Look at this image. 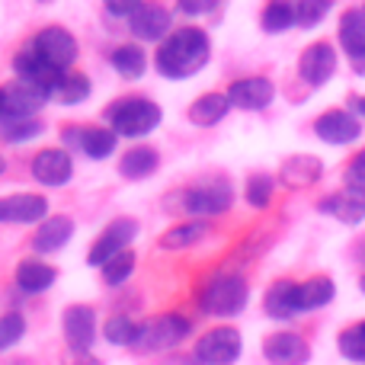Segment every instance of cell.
<instances>
[{
	"label": "cell",
	"instance_id": "cell-1",
	"mask_svg": "<svg viewBox=\"0 0 365 365\" xmlns=\"http://www.w3.org/2000/svg\"><path fill=\"white\" fill-rule=\"evenodd\" d=\"M212 58L208 32L199 26H180L170 29L154 48V71L167 81H186L195 77Z\"/></svg>",
	"mask_w": 365,
	"mask_h": 365
},
{
	"label": "cell",
	"instance_id": "cell-2",
	"mask_svg": "<svg viewBox=\"0 0 365 365\" xmlns=\"http://www.w3.org/2000/svg\"><path fill=\"white\" fill-rule=\"evenodd\" d=\"M103 119L119 138H145L164 122V109L148 96H119L106 106Z\"/></svg>",
	"mask_w": 365,
	"mask_h": 365
},
{
	"label": "cell",
	"instance_id": "cell-3",
	"mask_svg": "<svg viewBox=\"0 0 365 365\" xmlns=\"http://www.w3.org/2000/svg\"><path fill=\"white\" fill-rule=\"evenodd\" d=\"M189 334H192V321L186 314H173L170 311V314L138 321V330H135L128 349L135 356H158V353H167V349H177Z\"/></svg>",
	"mask_w": 365,
	"mask_h": 365
},
{
	"label": "cell",
	"instance_id": "cell-4",
	"mask_svg": "<svg viewBox=\"0 0 365 365\" xmlns=\"http://www.w3.org/2000/svg\"><path fill=\"white\" fill-rule=\"evenodd\" d=\"M247 298H250V285L244 276L237 272H221L212 276L199 292V311L208 317H237L247 308Z\"/></svg>",
	"mask_w": 365,
	"mask_h": 365
},
{
	"label": "cell",
	"instance_id": "cell-5",
	"mask_svg": "<svg viewBox=\"0 0 365 365\" xmlns=\"http://www.w3.org/2000/svg\"><path fill=\"white\" fill-rule=\"evenodd\" d=\"M234 205V186L225 177H205L195 180L180 192V208L189 218H215L225 215Z\"/></svg>",
	"mask_w": 365,
	"mask_h": 365
},
{
	"label": "cell",
	"instance_id": "cell-6",
	"mask_svg": "<svg viewBox=\"0 0 365 365\" xmlns=\"http://www.w3.org/2000/svg\"><path fill=\"white\" fill-rule=\"evenodd\" d=\"M61 145L68 151H81L90 160H106L119 148V135L109 125H64L61 128Z\"/></svg>",
	"mask_w": 365,
	"mask_h": 365
},
{
	"label": "cell",
	"instance_id": "cell-7",
	"mask_svg": "<svg viewBox=\"0 0 365 365\" xmlns=\"http://www.w3.org/2000/svg\"><path fill=\"white\" fill-rule=\"evenodd\" d=\"M32 48L48 64H55L58 71L74 68L77 58H81V45H77L74 32H68L64 26H45V29H38L36 38H32Z\"/></svg>",
	"mask_w": 365,
	"mask_h": 365
},
{
	"label": "cell",
	"instance_id": "cell-8",
	"mask_svg": "<svg viewBox=\"0 0 365 365\" xmlns=\"http://www.w3.org/2000/svg\"><path fill=\"white\" fill-rule=\"evenodd\" d=\"M240 349H244V340H240V330L234 327H212L208 334L199 336L192 349V359L195 362H205V365H227V362H237L240 359Z\"/></svg>",
	"mask_w": 365,
	"mask_h": 365
},
{
	"label": "cell",
	"instance_id": "cell-9",
	"mask_svg": "<svg viewBox=\"0 0 365 365\" xmlns=\"http://www.w3.org/2000/svg\"><path fill=\"white\" fill-rule=\"evenodd\" d=\"M61 330H64V343L74 356H83L93 349L96 343V311L90 304H68L61 314Z\"/></svg>",
	"mask_w": 365,
	"mask_h": 365
},
{
	"label": "cell",
	"instance_id": "cell-10",
	"mask_svg": "<svg viewBox=\"0 0 365 365\" xmlns=\"http://www.w3.org/2000/svg\"><path fill=\"white\" fill-rule=\"evenodd\" d=\"M138 237V221L135 218H113L100 231V237L90 244L87 250V266L100 269V263H106L113 253H119L122 247H132V240Z\"/></svg>",
	"mask_w": 365,
	"mask_h": 365
},
{
	"label": "cell",
	"instance_id": "cell-11",
	"mask_svg": "<svg viewBox=\"0 0 365 365\" xmlns=\"http://www.w3.org/2000/svg\"><path fill=\"white\" fill-rule=\"evenodd\" d=\"M125 19H128L132 36L141 38V42H160L173 29V16L160 0H141Z\"/></svg>",
	"mask_w": 365,
	"mask_h": 365
},
{
	"label": "cell",
	"instance_id": "cell-12",
	"mask_svg": "<svg viewBox=\"0 0 365 365\" xmlns=\"http://www.w3.org/2000/svg\"><path fill=\"white\" fill-rule=\"evenodd\" d=\"M29 173L38 186L58 189V186H68V182L74 180V160H71L68 148H42V151L32 158Z\"/></svg>",
	"mask_w": 365,
	"mask_h": 365
},
{
	"label": "cell",
	"instance_id": "cell-13",
	"mask_svg": "<svg viewBox=\"0 0 365 365\" xmlns=\"http://www.w3.org/2000/svg\"><path fill=\"white\" fill-rule=\"evenodd\" d=\"M48 100H51V93L45 87H38V83L16 77L13 83H6V87H4V119L36 115Z\"/></svg>",
	"mask_w": 365,
	"mask_h": 365
},
{
	"label": "cell",
	"instance_id": "cell-14",
	"mask_svg": "<svg viewBox=\"0 0 365 365\" xmlns=\"http://www.w3.org/2000/svg\"><path fill=\"white\" fill-rule=\"evenodd\" d=\"M48 215V199L38 192H13L0 199V225H38Z\"/></svg>",
	"mask_w": 365,
	"mask_h": 365
},
{
	"label": "cell",
	"instance_id": "cell-15",
	"mask_svg": "<svg viewBox=\"0 0 365 365\" xmlns=\"http://www.w3.org/2000/svg\"><path fill=\"white\" fill-rule=\"evenodd\" d=\"M276 96V87H272L269 77H240L227 87V100H231L234 109H244V113H259L266 109Z\"/></svg>",
	"mask_w": 365,
	"mask_h": 365
},
{
	"label": "cell",
	"instance_id": "cell-16",
	"mask_svg": "<svg viewBox=\"0 0 365 365\" xmlns=\"http://www.w3.org/2000/svg\"><path fill=\"white\" fill-rule=\"evenodd\" d=\"M336 71V51L330 48L327 42H317V45H308L298 58V74L308 87H324V83L334 77Z\"/></svg>",
	"mask_w": 365,
	"mask_h": 365
},
{
	"label": "cell",
	"instance_id": "cell-17",
	"mask_svg": "<svg viewBox=\"0 0 365 365\" xmlns=\"http://www.w3.org/2000/svg\"><path fill=\"white\" fill-rule=\"evenodd\" d=\"M74 237V221L68 215H45L38 221L36 234H32V250L36 253H58L68 247V240Z\"/></svg>",
	"mask_w": 365,
	"mask_h": 365
},
{
	"label": "cell",
	"instance_id": "cell-18",
	"mask_svg": "<svg viewBox=\"0 0 365 365\" xmlns=\"http://www.w3.org/2000/svg\"><path fill=\"white\" fill-rule=\"evenodd\" d=\"M314 132H317V138L327 141V145H349V141H356L362 135V125L353 113L330 109V113H324L321 119L314 122Z\"/></svg>",
	"mask_w": 365,
	"mask_h": 365
},
{
	"label": "cell",
	"instance_id": "cell-19",
	"mask_svg": "<svg viewBox=\"0 0 365 365\" xmlns=\"http://www.w3.org/2000/svg\"><path fill=\"white\" fill-rule=\"evenodd\" d=\"M13 71H16V77L38 83V87H45L48 93H51V87L58 83V77H61V71H58L55 64L45 61L32 45L29 48H23V51H16V58H13Z\"/></svg>",
	"mask_w": 365,
	"mask_h": 365
},
{
	"label": "cell",
	"instance_id": "cell-20",
	"mask_svg": "<svg viewBox=\"0 0 365 365\" xmlns=\"http://www.w3.org/2000/svg\"><path fill=\"white\" fill-rule=\"evenodd\" d=\"M340 42L353 58L356 74H365V10H346L340 16Z\"/></svg>",
	"mask_w": 365,
	"mask_h": 365
},
{
	"label": "cell",
	"instance_id": "cell-21",
	"mask_svg": "<svg viewBox=\"0 0 365 365\" xmlns=\"http://www.w3.org/2000/svg\"><path fill=\"white\" fill-rule=\"evenodd\" d=\"M58 279V269L48 263H42V259H23V263H16V272H13V282H16L19 292H26V295H38V292H48L51 285H55Z\"/></svg>",
	"mask_w": 365,
	"mask_h": 365
},
{
	"label": "cell",
	"instance_id": "cell-22",
	"mask_svg": "<svg viewBox=\"0 0 365 365\" xmlns=\"http://www.w3.org/2000/svg\"><path fill=\"white\" fill-rule=\"evenodd\" d=\"M160 170V154L151 145H135L119 158V177L122 180H148Z\"/></svg>",
	"mask_w": 365,
	"mask_h": 365
},
{
	"label": "cell",
	"instance_id": "cell-23",
	"mask_svg": "<svg viewBox=\"0 0 365 365\" xmlns=\"http://www.w3.org/2000/svg\"><path fill=\"white\" fill-rule=\"evenodd\" d=\"M321 212L334 215L336 221H343V225H359L365 218V189H343V192H334L330 199L321 202Z\"/></svg>",
	"mask_w": 365,
	"mask_h": 365
},
{
	"label": "cell",
	"instance_id": "cell-24",
	"mask_svg": "<svg viewBox=\"0 0 365 365\" xmlns=\"http://www.w3.org/2000/svg\"><path fill=\"white\" fill-rule=\"evenodd\" d=\"M321 173H324V164L317 158H311V154H295V158L282 160V167H279V180L289 189L314 186V182L321 180Z\"/></svg>",
	"mask_w": 365,
	"mask_h": 365
},
{
	"label": "cell",
	"instance_id": "cell-25",
	"mask_svg": "<svg viewBox=\"0 0 365 365\" xmlns=\"http://www.w3.org/2000/svg\"><path fill=\"white\" fill-rule=\"evenodd\" d=\"M263 356L269 362H308L311 349L298 334L282 330V334H269L263 340Z\"/></svg>",
	"mask_w": 365,
	"mask_h": 365
},
{
	"label": "cell",
	"instance_id": "cell-26",
	"mask_svg": "<svg viewBox=\"0 0 365 365\" xmlns=\"http://www.w3.org/2000/svg\"><path fill=\"white\" fill-rule=\"evenodd\" d=\"M208 234V221L205 218H192V221H177L173 227H167L164 234L158 237V247L167 253L173 250H189V247H195L202 237Z\"/></svg>",
	"mask_w": 365,
	"mask_h": 365
},
{
	"label": "cell",
	"instance_id": "cell-27",
	"mask_svg": "<svg viewBox=\"0 0 365 365\" xmlns=\"http://www.w3.org/2000/svg\"><path fill=\"white\" fill-rule=\"evenodd\" d=\"M90 93H93V83H90V77L83 74V71H61V77H58V83L51 87V100L61 103V106H81V103L90 100Z\"/></svg>",
	"mask_w": 365,
	"mask_h": 365
},
{
	"label": "cell",
	"instance_id": "cell-28",
	"mask_svg": "<svg viewBox=\"0 0 365 365\" xmlns=\"http://www.w3.org/2000/svg\"><path fill=\"white\" fill-rule=\"evenodd\" d=\"M263 308L272 321H292L298 314V304H295V282L289 279H279L266 289V298H263Z\"/></svg>",
	"mask_w": 365,
	"mask_h": 365
},
{
	"label": "cell",
	"instance_id": "cell-29",
	"mask_svg": "<svg viewBox=\"0 0 365 365\" xmlns=\"http://www.w3.org/2000/svg\"><path fill=\"white\" fill-rule=\"evenodd\" d=\"M227 109H231V100H227V93H202L199 100H192V106H189V122L192 125H218L221 119L227 115Z\"/></svg>",
	"mask_w": 365,
	"mask_h": 365
},
{
	"label": "cell",
	"instance_id": "cell-30",
	"mask_svg": "<svg viewBox=\"0 0 365 365\" xmlns=\"http://www.w3.org/2000/svg\"><path fill=\"white\" fill-rule=\"evenodd\" d=\"M109 64H113V71L119 77H125V81H138V77H145V71H148V55H145L141 45L125 42V45H119V48H113Z\"/></svg>",
	"mask_w": 365,
	"mask_h": 365
},
{
	"label": "cell",
	"instance_id": "cell-31",
	"mask_svg": "<svg viewBox=\"0 0 365 365\" xmlns=\"http://www.w3.org/2000/svg\"><path fill=\"white\" fill-rule=\"evenodd\" d=\"M334 282L327 276H317V279H308V282H295V304H298V314L302 311H314V308H324V304L334 302Z\"/></svg>",
	"mask_w": 365,
	"mask_h": 365
},
{
	"label": "cell",
	"instance_id": "cell-32",
	"mask_svg": "<svg viewBox=\"0 0 365 365\" xmlns=\"http://www.w3.org/2000/svg\"><path fill=\"white\" fill-rule=\"evenodd\" d=\"M135 263H138L135 250H132V247H122V250L113 253L106 263H100L103 282H106L109 289H119V285H125L128 279H132V272H135Z\"/></svg>",
	"mask_w": 365,
	"mask_h": 365
},
{
	"label": "cell",
	"instance_id": "cell-33",
	"mask_svg": "<svg viewBox=\"0 0 365 365\" xmlns=\"http://www.w3.org/2000/svg\"><path fill=\"white\" fill-rule=\"evenodd\" d=\"M259 26L266 32H285L298 26V0H269L259 16Z\"/></svg>",
	"mask_w": 365,
	"mask_h": 365
},
{
	"label": "cell",
	"instance_id": "cell-34",
	"mask_svg": "<svg viewBox=\"0 0 365 365\" xmlns=\"http://www.w3.org/2000/svg\"><path fill=\"white\" fill-rule=\"evenodd\" d=\"M45 132V125L36 115H19V119H0V138L6 145H26V141H36Z\"/></svg>",
	"mask_w": 365,
	"mask_h": 365
},
{
	"label": "cell",
	"instance_id": "cell-35",
	"mask_svg": "<svg viewBox=\"0 0 365 365\" xmlns=\"http://www.w3.org/2000/svg\"><path fill=\"white\" fill-rule=\"evenodd\" d=\"M135 330H138V321L122 317V314L109 317V321L103 324V336H106V343H113V346H125V349H128V343H132Z\"/></svg>",
	"mask_w": 365,
	"mask_h": 365
},
{
	"label": "cell",
	"instance_id": "cell-36",
	"mask_svg": "<svg viewBox=\"0 0 365 365\" xmlns=\"http://www.w3.org/2000/svg\"><path fill=\"white\" fill-rule=\"evenodd\" d=\"M244 199L250 202L253 208H266L272 202V180L266 177V173H253V177H247Z\"/></svg>",
	"mask_w": 365,
	"mask_h": 365
},
{
	"label": "cell",
	"instance_id": "cell-37",
	"mask_svg": "<svg viewBox=\"0 0 365 365\" xmlns=\"http://www.w3.org/2000/svg\"><path fill=\"white\" fill-rule=\"evenodd\" d=\"M23 336H26V321H23V314L10 311V314L0 317V353L13 349L19 340H23Z\"/></svg>",
	"mask_w": 365,
	"mask_h": 365
},
{
	"label": "cell",
	"instance_id": "cell-38",
	"mask_svg": "<svg viewBox=\"0 0 365 365\" xmlns=\"http://www.w3.org/2000/svg\"><path fill=\"white\" fill-rule=\"evenodd\" d=\"M340 353L353 362H365V321L340 334Z\"/></svg>",
	"mask_w": 365,
	"mask_h": 365
},
{
	"label": "cell",
	"instance_id": "cell-39",
	"mask_svg": "<svg viewBox=\"0 0 365 365\" xmlns=\"http://www.w3.org/2000/svg\"><path fill=\"white\" fill-rule=\"evenodd\" d=\"M330 10V0H298V26H317Z\"/></svg>",
	"mask_w": 365,
	"mask_h": 365
},
{
	"label": "cell",
	"instance_id": "cell-40",
	"mask_svg": "<svg viewBox=\"0 0 365 365\" xmlns=\"http://www.w3.org/2000/svg\"><path fill=\"white\" fill-rule=\"evenodd\" d=\"M346 186L365 189V151H359L346 167Z\"/></svg>",
	"mask_w": 365,
	"mask_h": 365
},
{
	"label": "cell",
	"instance_id": "cell-41",
	"mask_svg": "<svg viewBox=\"0 0 365 365\" xmlns=\"http://www.w3.org/2000/svg\"><path fill=\"white\" fill-rule=\"evenodd\" d=\"M218 4H221V0H177L180 13H186V16H202V13H212Z\"/></svg>",
	"mask_w": 365,
	"mask_h": 365
},
{
	"label": "cell",
	"instance_id": "cell-42",
	"mask_svg": "<svg viewBox=\"0 0 365 365\" xmlns=\"http://www.w3.org/2000/svg\"><path fill=\"white\" fill-rule=\"evenodd\" d=\"M138 4H141V0H103V6H106L113 16H122V19H125Z\"/></svg>",
	"mask_w": 365,
	"mask_h": 365
},
{
	"label": "cell",
	"instance_id": "cell-43",
	"mask_svg": "<svg viewBox=\"0 0 365 365\" xmlns=\"http://www.w3.org/2000/svg\"><path fill=\"white\" fill-rule=\"evenodd\" d=\"M353 109H356V113H362V115H365V100H356V103H353Z\"/></svg>",
	"mask_w": 365,
	"mask_h": 365
},
{
	"label": "cell",
	"instance_id": "cell-44",
	"mask_svg": "<svg viewBox=\"0 0 365 365\" xmlns=\"http://www.w3.org/2000/svg\"><path fill=\"white\" fill-rule=\"evenodd\" d=\"M0 119H4V87H0Z\"/></svg>",
	"mask_w": 365,
	"mask_h": 365
},
{
	"label": "cell",
	"instance_id": "cell-45",
	"mask_svg": "<svg viewBox=\"0 0 365 365\" xmlns=\"http://www.w3.org/2000/svg\"><path fill=\"white\" fill-rule=\"evenodd\" d=\"M4 170H6V160H4V154H0V177H4Z\"/></svg>",
	"mask_w": 365,
	"mask_h": 365
},
{
	"label": "cell",
	"instance_id": "cell-46",
	"mask_svg": "<svg viewBox=\"0 0 365 365\" xmlns=\"http://www.w3.org/2000/svg\"><path fill=\"white\" fill-rule=\"evenodd\" d=\"M359 289H362V292H365V276H362V279H359Z\"/></svg>",
	"mask_w": 365,
	"mask_h": 365
},
{
	"label": "cell",
	"instance_id": "cell-47",
	"mask_svg": "<svg viewBox=\"0 0 365 365\" xmlns=\"http://www.w3.org/2000/svg\"><path fill=\"white\" fill-rule=\"evenodd\" d=\"M42 4H48V0H42Z\"/></svg>",
	"mask_w": 365,
	"mask_h": 365
}]
</instances>
